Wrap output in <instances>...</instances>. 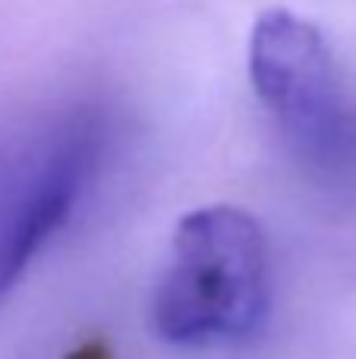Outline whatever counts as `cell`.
Returning a JSON list of instances; mask_svg holds the SVG:
<instances>
[{
  "instance_id": "cell-1",
  "label": "cell",
  "mask_w": 356,
  "mask_h": 359,
  "mask_svg": "<svg viewBox=\"0 0 356 359\" xmlns=\"http://www.w3.org/2000/svg\"><path fill=\"white\" fill-rule=\"evenodd\" d=\"M268 306V240L249 211L205 205L177 221L151 293V328L164 344L202 350L249 341Z\"/></svg>"
},
{
  "instance_id": "cell-2",
  "label": "cell",
  "mask_w": 356,
  "mask_h": 359,
  "mask_svg": "<svg viewBox=\"0 0 356 359\" xmlns=\"http://www.w3.org/2000/svg\"><path fill=\"white\" fill-rule=\"evenodd\" d=\"M249 79L296 164L322 186H356V104L309 19L290 10L256 19Z\"/></svg>"
},
{
  "instance_id": "cell-3",
  "label": "cell",
  "mask_w": 356,
  "mask_h": 359,
  "mask_svg": "<svg viewBox=\"0 0 356 359\" xmlns=\"http://www.w3.org/2000/svg\"><path fill=\"white\" fill-rule=\"evenodd\" d=\"M107 142V120L98 111H76L0 202V303L76 215L98 177Z\"/></svg>"
}]
</instances>
